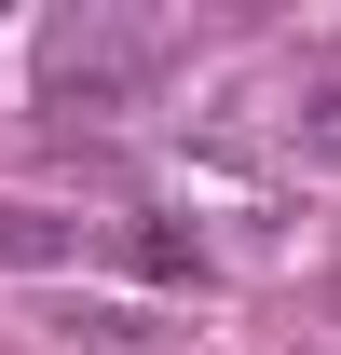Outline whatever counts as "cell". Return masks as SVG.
Returning a JSON list of instances; mask_svg holds the SVG:
<instances>
[{
    "instance_id": "cell-1",
    "label": "cell",
    "mask_w": 341,
    "mask_h": 355,
    "mask_svg": "<svg viewBox=\"0 0 341 355\" xmlns=\"http://www.w3.org/2000/svg\"><path fill=\"white\" fill-rule=\"evenodd\" d=\"M164 69H177V28H164V14L82 0V14H55L42 42H28V110H42V123H123V110H150Z\"/></svg>"
},
{
    "instance_id": "cell-2",
    "label": "cell",
    "mask_w": 341,
    "mask_h": 355,
    "mask_svg": "<svg viewBox=\"0 0 341 355\" xmlns=\"http://www.w3.org/2000/svg\"><path fill=\"white\" fill-rule=\"evenodd\" d=\"M287 150H300V164H341V55H300V83H287Z\"/></svg>"
},
{
    "instance_id": "cell-3",
    "label": "cell",
    "mask_w": 341,
    "mask_h": 355,
    "mask_svg": "<svg viewBox=\"0 0 341 355\" xmlns=\"http://www.w3.org/2000/svg\"><path fill=\"white\" fill-rule=\"evenodd\" d=\"M0 260H82V232H55L42 205H0Z\"/></svg>"
}]
</instances>
